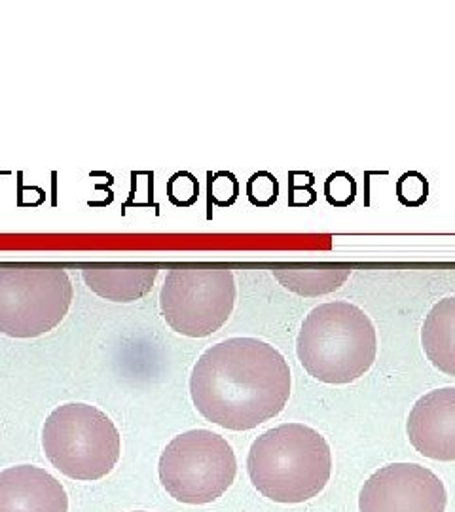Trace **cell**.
<instances>
[{"mask_svg":"<svg viewBox=\"0 0 455 512\" xmlns=\"http://www.w3.org/2000/svg\"><path fill=\"white\" fill-rule=\"evenodd\" d=\"M167 196L177 207H192L200 198L198 179L188 171L175 173L167 183Z\"/></svg>","mask_w":455,"mask_h":512,"instance_id":"cell-16","label":"cell"},{"mask_svg":"<svg viewBox=\"0 0 455 512\" xmlns=\"http://www.w3.org/2000/svg\"><path fill=\"white\" fill-rule=\"evenodd\" d=\"M137 512H145V511H137Z\"/></svg>","mask_w":455,"mask_h":512,"instance_id":"cell-20","label":"cell"},{"mask_svg":"<svg viewBox=\"0 0 455 512\" xmlns=\"http://www.w3.org/2000/svg\"><path fill=\"white\" fill-rule=\"evenodd\" d=\"M247 198L256 207H272L279 198V181L270 171H258L247 181Z\"/></svg>","mask_w":455,"mask_h":512,"instance_id":"cell-17","label":"cell"},{"mask_svg":"<svg viewBox=\"0 0 455 512\" xmlns=\"http://www.w3.org/2000/svg\"><path fill=\"white\" fill-rule=\"evenodd\" d=\"M448 503L442 480L416 463L382 467L364 482L361 512H444Z\"/></svg>","mask_w":455,"mask_h":512,"instance_id":"cell-8","label":"cell"},{"mask_svg":"<svg viewBox=\"0 0 455 512\" xmlns=\"http://www.w3.org/2000/svg\"><path fill=\"white\" fill-rule=\"evenodd\" d=\"M156 262H86L80 264L91 293L120 304H131L152 291L160 274Z\"/></svg>","mask_w":455,"mask_h":512,"instance_id":"cell-11","label":"cell"},{"mask_svg":"<svg viewBox=\"0 0 455 512\" xmlns=\"http://www.w3.org/2000/svg\"><path fill=\"white\" fill-rule=\"evenodd\" d=\"M325 198L328 205L346 209L357 198V181L347 171H334L325 181Z\"/></svg>","mask_w":455,"mask_h":512,"instance_id":"cell-15","label":"cell"},{"mask_svg":"<svg viewBox=\"0 0 455 512\" xmlns=\"http://www.w3.org/2000/svg\"><path fill=\"white\" fill-rule=\"evenodd\" d=\"M315 175L310 171H291L289 173V205L291 207H311L317 202Z\"/></svg>","mask_w":455,"mask_h":512,"instance_id":"cell-19","label":"cell"},{"mask_svg":"<svg viewBox=\"0 0 455 512\" xmlns=\"http://www.w3.org/2000/svg\"><path fill=\"white\" fill-rule=\"evenodd\" d=\"M374 323L359 306L327 302L308 313L296 338V355L306 372L323 384H351L376 361Z\"/></svg>","mask_w":455,"mask_h":512,"instance_id":"cell-3","label":"cell"},{"mask_svg":"<svg viewBox=\"0 0 455 512\" xmlns=\"http://www.w3.org/2000/svg\"><path fill=\"white\" fill-rule=\"evenodd\" d=\"M239 198V181L234 173H209V203L217 207H230Z\"/></svg>","mask_w":455,"mask_h":512,"instance_id":"cell-18","label":"cell"},{"mask_svg":"<svg viewBox=\"0 0 455 512\" xmlns=\"http://www.w3.org/2000/svg\"><path fill=\"white\" fill-rule=\"evenodd\" d=\"M0 512H69V497L44 469L18 465L0 473Z\"/></svg>","mask_w":455,"mask_h":512,"instance_id":"cell-10","label":"cell"},{"mask_svg":"<svg viewBox=\"0 0 455 512\" xmlns=\"http://www.w3.org/2000/svg\"><path fill=\"white\" fill-rule=\"evenodd\" d=\"M395 196L404 207L418 209L429 200V181L419 171H406L397 179Z\"/></svg>","mask_w":455,"mask_h":512,"instance_id":"cell-14","label":"cell"},{"mask_svg":"<svg viewBox=\"0 0 455 512\" xmlns=\"http://www.w3.org/2000/svg\"><path fill=\"white\" fill-rule=\"evenodd\" d=\"M351 264L346 262H277L272 275L291 293L304 298H317L344 287Z\"/></svg>","mask_w":455,"mask_h":512,"instance_id":"cell-12","label":"cell"},{"mask_svg":"<svg viewBox=\"0 0 455 512\" xmlns=\"http://www.w3.org/2000/svg\"><path fill=\"white\" fill-rule=\"evenodd\" d=\"M291 368L256 338H228L203 351L190 376L201 416L230 431H249L279 416L291 397Z\"/></svg>","mask_w":455,"mask_h":512,"instance_id":"cell-1","label":"cell"},{"mask_svg":"<svg viewBox=\"0 0 455 512\" xmlns=\"http://www.w3.org/2000/svg\"><path fill=\"white\" fill-rule=\"evenodd\" d=\"M408 437L425 458L455 461V387L435 389L414 404Z\"/></svg>","mask_w":455,"mask_h":512,"instance_id":"cell-9","label":"cell"},{"mask_svg":"<svg viewBox=\"0 0 455 512\" xmlns=\"http://www.w3.org/2000/svg\"><path fill=\"white\" fill-rule=\"evenodd\" d=\"M167 494L188 505L219 499L236 480L237 459L228 440L207 429L171 440L158 465Z\"/></svg>","mask_w":455,"mask_h":512,"instance_id":"cell-7","label":"cell"},{"mask_svg":"<svg viewBox=\"0 0 455 512\" xmlns=\"http://www.w3.org/2000/svg\"><path fill=\"white\" fill-rule=\"evenodd\" d=\"M73 281L52 262L0 266V332L10 338H37L61 325L73 304Z\"/></svg>","mask_w":455,"mask_h":512,"instance_id":"cell-4","label":"cell"},{"mask_svg":"<svg viewBox=\"0 0 455 512\" xmlns=\"http://www.w3.org/2000/svg\"><path fill=\"white\" fill-rule=\"evenodd\" d=\"M234 274L209 264H173L160 293L165 323L188 338L222 329L236 306Z\"/></svg>","mask_w":455,"mask_h":512,"instance_id":"cell-6","label":"cell"},{"mask_svg":"<svg viewBox=\"0 0 455 512\" xmlns=\"http://www.w3.org/2000/svg\"><path fill=\"white\" fill-rule=\"evenodd\" d=\"M44 454L63 475L93 482L109 475L122 452V437L109 416L84 403L57 406L42 429Z\"/></svg>","mask_w":455,"mask_h":512,"instance_id":"cell-5","label":"cell"},{"mask_svg":"<svg viewBox=\"0 0 455 512\" xmlns=\"http://www.w3.org/2000/svg\"><path fill=\"white\" fill-rule=\"evenodd\" d=\"M421 344L431 365L455 376V296L438 300L425 317Z\"/></svg>","mask_w":455,"mask_h":512,"instance_id":"cell-13","label":"cell"},{"mask_svg":"<svg viewBox=\"0 0 455 512\" xmlns=\"http://www.w3.org/2000/svg\"><path fill=\"white\" fill-rule=\"evenodd\" d=\"M247 471L256 490L277 503H304L321 494L332 473L323 435L302 423H285L253 442Z\"/></svg>","mask_w":455,"mask_h":512,"instance_id":"cell-2","label":"cell"}]
</instances>
